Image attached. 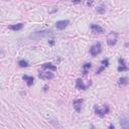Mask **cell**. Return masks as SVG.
Wrapping results in <instances>:
<instances>
[{"label": "cell", "mask_w": 129, "mask_h": 129, "mask_svg": "<svg viewBox=\"0 0 129 129\" xmlns=\"http://www.w3.org/2000/svg\"><path fill=\"white\" fill-rule=\"evenodd\" d=\"M117 39H118V34H117V32L112 31L107 36V43L110 46H115V44H116Z\"/></svg>", "instance_id": "cell-1"}, {"label": "cell", "mask_w": 129, "mask_h": 129, "mask_svg": "<svg viewBox=\"0 0 129 129\" xmlns=\"http://www.w3.org/2000/svg\"><path fill=\"white\" fill-rule=\"evenodd\" d=\"M101 51H102V46H101V43L100 42H97L96 44H94V46L91 47V50H90L91 55L93 56H96L97 55H99L100 52H101Z\"/></svg>", "instance_id": "cell-2"}, {"label": "cell", "mask_w": 129, "mask_h": 129, "mask_svg": "<svg viewBox=\"0 0 129 129\" xmlns=\"http://www.w3.org/2000/svg\"><path fill=\"white\" fill-rule=\"evenodd\" d=\"M39 78L40 79H42V80H51L54 78V74L52 73H51L50 71H47V72H40L39 73Z\"/></svg>", "instance_id": "cell-3"}, {"label": "cell", "mask_w": 129, "mask_h": 129, "mask_svg": "<svg viewBox=\"0 0 129 129\" xmlns=\"http://www.w3.org/2000/svg\"><path fill=\"white\" fill-rule=\"evenodd\" d=\"M95 112H96V114H98L100 116H104L105 114H107V113L109 112V108L108 106H104L102 109H101L100 107H95Z\"/></svg>", "instance_id": "cell-4"}, {"label": "cell", "mask_w": 129, "mask_h": 129, "mask_svg": "<svg viewBox=\"0 0 129 129\" xmlns=\"http://www.w3.org/2000/svg\"><path fill=\"white\" fill-rule=\"evenodd\" d=\"M69 23H70L69 20H60V21H58L55 23V27L58 28V29H60V30H63V29H64V28L68 26Z\"/></svg>", "instance_id": "cell-5"}, {"label": "cell", "mask_w": 129, "mask_h": 129, "mask_svg": "<svg viewBox=\"0 0 129 129\" xmlns=\"http://www.w3.org/2000/svg\"><path fill=\"white\" fill-rule=\"evenodd\" d=\"M48 34H51V31H50V30L38 31V32H36L35 34L31 35V37H36V38H38V37H42V36H46V35H48Z\"/></svg>", "instance_id": "cell-6"}, {"label": "cell", "mask_w": 129, "mask_h": 129, "mask_svg": "<svg viewBox=\"0 0 129 129\" xmlns=\"http://www.w3.org/2000/svg\"><path fill=\"white\" fill-rule=\"evenodd\" d=\"M91 29L94 33H103V28L99 25H97V24H92Z\"/></svg>", "instance_id": "cell-7"}, {"label": "cell", "mask_w": 129, "mask_h": 129, "mask_svg": "<svg viewBox=\"0 0 129 129\" xmlns=\"http://www.w3.org/2000/svg\"><path fill=\"white\" fill-rule=\"evenodd\" d=\"M82 103H83V100L82 99H78V100H75L74 101V107H75L77 112H80L81 111V108H82Z\"/></svg>", "instance_id": "cell-8"}, {"label": "cell", "mask_w": 129, "mask_h": 129, "mask_svg": "<svg viewBox=\"0 0 129 129\" xmlns=\"http://www.w3.org/2000/svg\"><path fill=\"white\" fill-rule=\"evenodd\" d=\"M120 125H121V127L124 128V129L129 128V120L126 119V118H122L120 121Z\"/></svg>", "instance_id": "cell-9"}, {"label": "cell", "mask_w": 129, "mask_h": 129, "mask_svg": "<svg viewBox=\"0 0 129 129\" xmlns=\"http://www.w3.org/2000/svg\"><path fill=\"white\" fill-rule=\"evenodd\" d=\"M76 83H77V88H78V89H80V90H86L87 86H85L84 83H83V81L81 80V79H78V80H77Z\"/></svg>", "instance_id": "cell-10"}, {"label": "cell", "mask_w": 129, "mask_h": 129, "mask_svg": "<svg viewBox=\"0 0 129 129\" xmlns=\"http://www.w3.org/2000/svg\"><path fill=\"white\" fill-rule=\"evenodd\" d=\"M43 69H46V70H48V71H56V67L54 66L52 64H43Z\"/></svg>", "instance_id": "cell-11"}, {"label": "cell", "mask_w": 129, "mask_h": 129, "mask_svg": "<svg viewBox=\"0 0 129 129\" xmlns=\"http://www.w3.org/2000/svg\"><path fill=\"white\" fill-rule=\"evenodd\" d=\"M23 80L26 81L27 86H31V85L33 84V78H32V77H29V76H27V75H24L23 76Z\"/></svg>", "instance_id": "cell-12"}, {"label": "cell", "mask_w": 129, "mask_h": 129, "mask_svg": "<svg viewBox=\"0 0 129 129\" xmlns=\"http://www.w3.org/2000/svg\"><path fill=\"white\" fill-rule=\"evenodd\" d=\"M22 27H23V24H22V23L13 24V25H10V26H9V28H10V29L14 30V31H16V30H20V29H21Z\"/></svg>", "instance_id": "cell-13"}, {"label": "cell", "mask_w": 129, "mask_h": 129, "mask_svg": "<svg viewBox=\"0 0 129 129\" xmlns=\"http://www.w3.org/2000/svg\"><path fill=\"white\" fill-rule=\"evenodd\" d=\"M118 83H119L120 86H125V85L128 84V79L125 78V77H123V78H120V80H119Z\"/></svg>", "instance_id": "cell-14"}, {"label": "cell", "mask_w": 129, "mask_h": 129, "mask_svg": "<svg viewBox=\"0 0 129 129\" xmlns=\"http://www.w3.org/2000/svg\"><path fill=\"white\" fill-rule=\"evenodd\" d=\"M90 68H91V64L90 63H89V64H85L84 66H83V73H84L85 75L87 74V72H88V70Z\"/></svg>", "instance_id": "cell-15"}, {"label": "cell", "mask_w": 129, "mask_h": 129, "mask_svg": "<svg viewBox=\"0 0 129 129\" xmlns=\"http://www.w3.org/2000/svg\"><path fill=\"white\" fill-rule=\"evenodd\" d=\"M18 64L21 68H26L27 66H28V63L26 62V60H19L18 62Z\"/></svg>", "instance_id": "cell-16"}, {"label": "cell", "mask_w": 129, "mask_h": 129, "mask_svg": "<svg viewBox=\"0 0 129 129\" xmlns=\"http://www.w3.org/2000/svg\"><path fill=\"white\" fill-rule=\"evenodd\" d=\"M118 71L119 72H125V71H128V67L126 64H121V66L118 68Z\"/></svg>", "instance_id": "cell-17"}, {"label": "cell", "mask_w": 129, "mask_h": 129, "mask_svg": "<svg viewBox=\"0 0 129 129\" xmlns=\"http://www.w3.org/2000/svg\"><path fill=\"white\" fill-rule=\"evenodd\" d=\"M108 64H109V62H108V60H102V66L105 68V67H108Z\"/></svg>", "instance_id": "cell-18"}, {"label": "cell", "mask_w": 129, "mask_h": 129, "mask_svg": "<svg viewBox=\"0 0 129 129\" xmlns=\"http://www.w3.org/2000/svg\"><path fill=\"white\" fill-rule=\"evenodd\" d=\"M97 10H98V12H100V13H103V12L105 11V7L104 6H100L97 8Z\"/></svg>", "instance_id": "cell-19"}, {"label": "cell", "mask_w": 129, "mask_h": 129, "mask_svg": "<svg viewBox=\"0 0 129 129\" xmlns=\"http://www.w3.org/2000/svg\"><path fill=\"white\" fill-rule=\"evenodd\" d=\"M119 63H120V64H125V62L123 59H119Z\"/></svg>", "instance_id": "cell-20"}, {"label": "cell", "mask_w": 129, "mask_h": 129, "mask_svg": "<svg viewBox=\"0 0 129 129\" xmlns=\"http://www.w3.org/2000/svg\"><path fill=\"white\" fill-rule=\"evenodd\" d=\"M92 3H93V0H88V1H87V4H88V5H92Z\"/></svg>", "instance_id": "cell-21"}, {"label": "cell", "mask_w": 129, "mask_h": 129, "mask_svg": "<svg viewBox=\"0 0 129 129\" xmlns=\"http://www.w3.org/2000/svg\"><path fill=\"white\" fill-rule=\"evenodd\" d=\"M81 1H82V0H73V2L74 3H80Z\"/></svg>", "instance_id": "cell-22"}]
</instances>
